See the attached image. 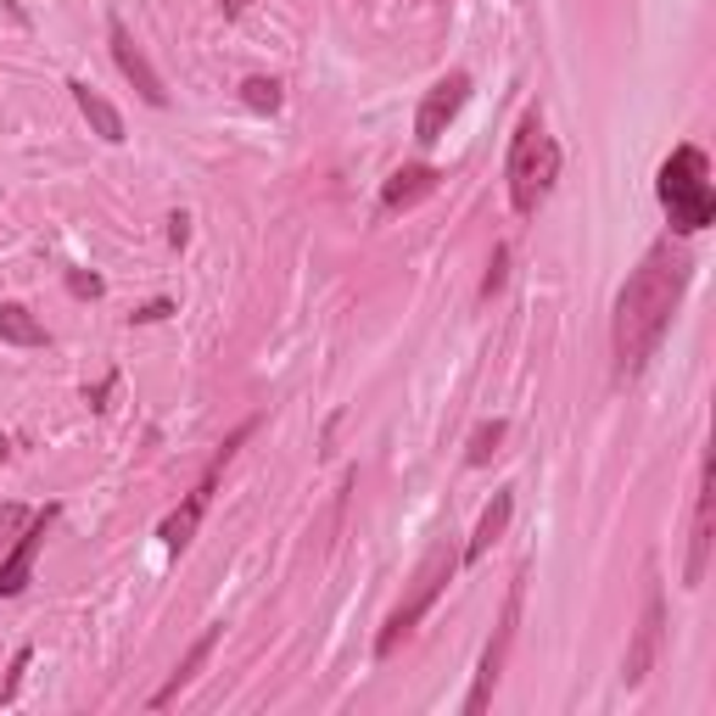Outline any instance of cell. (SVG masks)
<instances>
[{
    "mask_svg": "<svg viewBox=\"0 0 716 716\" xmlns=\"http://www.w3.org/2000/svg\"><path fill=\"white\" fill-rule=\"evenodd\" d=\"M23 672H29V650H18V661H12V677H7V688H0V699H18V683H23Z\"/></svg>",
    "mask_w": 716,
    "mask_h": 716,
    "instance_id": "obj_22",
    "label": "cell"
},
{
    "mask_svg": "<svg viewBox=\"0 0 716 716\" xmlns=\"http://www.w3.org/2000/svg\"><path fill=\"white\" fill-rule=\"evenodd\" d=\"M504 179H509V208H515L520 219H531L537 208L549 202V191H555V179H560V146H555V135L544 129V113H537V107L520 118V129H515V140H509Z\"/></svg>",
    "mask_w": 716,
    "mask_h": 716,
    "instance_id": "obj_2",
    "label": "cell"
},
{
    "mask_svg": "<svg viewBox=\"0 0 716 716\" xmlns=\"http://www.w3.org/2000/svg\"><path fill=\"white\" fill-rule=\"evenodd\" d=\"M436 186H442V173L431 168V162H403L387 186H381V213H409V208H420L425 197H436Z\"/></svg>",
    "mask_w": 716,
    "mask_h": 716,
    "instance_id": "obj_12",
    "label": "cell"
},
{
    "mask_svg": "<svg viewBox=\"0 0 716 716\" xmlns=\"http://www.w3.org/2000/svg\"><path fill=\"white\" fill-rule=\"evenodd\" d=\"M168 241H173V246H186V241H191V219H186V213H173V219H168Z\"/></svg>",
    "mask_w": 716,
    "mask_h": 716,
    "instance_id": "obj_23",
    "label": "cell"
},
{
    "mask_svg": "<svg viewBox=\"0 0 716 716\" xmlns=\"http://www.w3.org/2000/svg\"><path fill=\"white\" fill-rule=\"evenodd\" d=\"M520 604H526V566L509 577L504 610H498V621H493V639H487V650H482L476 688H471V699H465V710H471V716H482V710L493 705V688H498V677H504V661H509V644H515V626H520Z\"/></svg>",
    "mask_w": 716,
    "mask_h": 716,
    "instance_id": "obj_6",
    "label": "cell"
},
{
    "mask_svg": "<svg viewBox=\"0 0 716 716\" xmlns=\"http://www.w3.org/2000/svg\"><path fill=\"white\" fill-rule=\"evenodd\" d=\"M168 314H173V303H168V297H157V303H146V308H135L129 319H135V325H157V319H168Z\"/></svg>",
    "mask_w": 716,
    "mask_h": 716,
    "instance_id": "obj_21",
    "label": "cell"
},
{
    "mask_svg": "<svg viewBox=\"0 0 716 716\" xmlns=\"http://www.w3.org/2000/svg\"><path fill=\"white\" fill-rule=\"evenodd\" d=\"M107 45H113V62H118V73L135 84V96H140L146 107H168V90H162L157 67L146 62V51L135 45V34H129V23H124V18H107Z\"/></svg>",
    "mask_w": 716,
    "mask_h": 716,
    "instance_id": "obj_9",
    "label": "cell"
},
{
    "mask_svg": "<svg viewBox=\"0 0 716 716\" xmlns=\"http://www.w3.org/2000/svg\"><path fill=\"white\" fill-rule=\"evenodd\" d=\"M504 281H509V246H493V257H487V281H482V303L498 297Z\"/></svg>",
    "mask_w": 716,
    "mask_h": 716,
    "instance_id": "obj_19",
    "label": "cell"
},
{
    "mask_svg": "<svg viewBox=\"0 0 716 716\" xmlns=\"http://www.w3.org/2000/svg\"><path fill=\"white\" fill-rule=\"evenodd\" d=\"M0 341H12V347H51V330L23 303H0Z\"/></svg>",
    "mask_w": 716,
    "mask_h": 716,
    "instance_id": "obj_16",
    "label": "cell"
},
{
    "mask_svg": "<svg viewBox=\"0 0 716 716\" xmlns=\"http://www.w3.org/2000/svg\"><path fill=\"white\" fill-rule=\"evenodd\" d=\"M7 454H12V442H7V436H0V460H7Z\"/></svg>",
    "mask_w": 716,
    "mask_h": 716,
    "instance_id": "obj_27",
    "label": "cell"
},
{
    "mask_svg": "<svg viewBox=\"0 0 716 716\" xmlns=\"http://www.w3.org/2000/svg\"><path fill=\"white\" fill-rule=\"evenodd\" d=\"M67 292H73V297H102V275H84V268H67Z\"/></svg>",
    "mask_w": 716,
    "mask_h": 716,
    "instance_id": "obj_20",
    "label": "cell"
},
{
    "mask_svg": "<svg viewBox=\"0 0 716 716\" xmlns=\"http://www.w3.org/2000/svg\"><path fill=\"white\" fill-rule=\"evenodd\" d=\"M509 515H515V493L504 487V493H493V504L482 509V520H476V537H471V544L460 549V566H476L493 544H498V537H504V526H509Z\"/></svg>",
    "mask_w": 716,
    "mask_h": 716,
    "instance_id": "obj_15",
    "label": "cell"
},
{
    "mask_svg": "<svg viewBox=\"0 0 716 716\" xmlns=\"http://www.w3.org/2000/svg\"><path fill=\"white\" fill-rule=\"evenodd\" d=\"M688 275H694V257H688L683 235H661L639 257L633 275H626V286L615 297V314H610V352H615L621 381H633L661 352V341L672 330V314L688 292Z\"/></svg>",
    "mask_w": 716,
    "mask_h": 716,
    "instance_id": "obj_1",
    "label": "cell"
},
{
    "mask_svg": "<svg viewBox=\"0 0 716 716\" xmlns=\"http://www.w3.org/2000/svg\"><path fill=\"white\" fill-rule=\"evenodd\" d=\"M465 102H471V73H442L425 96H420V113H414V140L420 146H436L442 135H448V124H454L460 113H465Z\"/></svg>",
    "mask_w": 716,
    "mask_h": 716,
    "instance_id": "obj_8",
    "label": "cell"
},
{
    "mask_svg": "<svg viewBox=\"0 0 716 716\" xmlns=\"http://www.w3.org/2000/svg\"><path fill=\"white\" fill-rule=\"evenodd\" d=\"M252 431H257V414H252V420H241V425H235V431L224 436V448L213 454V465L202 471V482H197V487L186 493V504H179V509H173V515L162 520V531H157V537H162V549H168V555L191 549V537H197V526H202V515H208V504H213V487H219L224 465L235 460V448H241V442H246Z\"/></svg>",
    "mask_w": 716,
    "mask_h": 716,
    "instance_id": "obj_5",
    "label": "cell"
},
{
    "mask_svg": "<svg viewBox=\"0 0 716 716\" xmlns=\"http://www.w3.org/2000/svg\"><path fill=\"white\" fill-rule=\"evenodd\" d=\"M219 633H224V626H208V633H202V639H197V644L186 650V661H179V666L168 672V683H162V688L151 694V710H162V705H173V699H179V688H191V677H197V672L208 666V655L219 650Z\"/></svg>",
    "mask_w": 716,
    "mask_h": 716,
    "instance_id": "obj_14",
    "label": "cell"
},
{
    "mask_svg": "<svg viewBox=\"0 0 716 716\" xmlns=\"http://www.w3.org/2000/svg\"><path fill=\"white\" fill-rule=\"evenodd\" d=\"M661 644H666V593H661V577H655V566H650L644 610H639V626H633V644H626V655H621V683H626V688H639V683L655 672Z\"/></svg>",
    "mask_w": 716,
    "mask_h": 716,
    "instance_id": "obj_7",
    "label": "cell"
},
{
    "mask_svg": "<svg viewBox=\"0 0 716 716\" xmlns=\"http://www.w3.org/2000/svg\"><path fill=\"white\" fill-rule=\"evenodd\" d=\"M51 520H56V504H45L23 531H18V544H12V555L0 560V599H18L23 588H29V571H34V560H40V549H45V531H51Z\"/></svg>",
    "mask_w": 716,
    "mask_h": 716,
    "instance_id": "obj_10",
    "label": "cell"
},
{
    "mask_svg": "<svg viewBox=\"0 0 716 716\" xmlns=\"http://www.w3.org/2000/svg\"><path fill=\"white\" fill-rule=\"evenodd\" d=\"M241 102L252 107V113H281V102H286V90H281V78H246L241 84Z\"/></svg>",
    "mask_w": 716,
    "mask_h": 716,
    "instance_id": "obj_18",
    "label": "cell"
},
{
    "mask_svg": "<svg viewBox=\"0 0 716 716\" xmlns=\"http://www.w3.org/2000/svg\"><path fill=\"white\" fill-rule=\"evenodd\" d=\"M710 504H716V487H710V460L699 465V487H694V531H688V560H683V588H699L705 582V566H710Z\"/></svg>",
    "mask_w": 716,
    "mask_h": 716,
    "instance_id": "obj_11",
    "label": "cell"
},
{
    "mask_svg": "<svg viewBox=\"0 0 716 716\" xmlns=\"http://www.w3.org/2000/svg\"><path fill=\"white\" fill-rule=\"evenodd\" d=\"M18 520H23V509H12V504H7V509H0V531H12Z\"/></svg>",
    "mask_w": 716,
    "mask_h": 716,
    "instance_id": "obj_25",
    "label": "cell"
},
{
    "mask_svg": "<svg viewBox=\"0 0 716 716\" xmlns=\"http://www.w3.org/2000/svg\"><path fill=\"white\" fill-rule=\"evenodd\" d=\"M454 571H460V544H454V531H448V537H436V544L425 549V560L414 566V577H409L403 599H398V604H392V615L381 621V639H376V655H381V661L398 650V639H409L414 626L431 615V604L442 599V588H448V582H454Z\"/></svg>",
    "mask_w": 716,
    "mask_h": 716,
    "instance_id": "obj_4",
    "label": "cell"
},
{
    "mask_svg": "<svg viewBox=\"0 0 716 716\" xmlns=\"http://www.w3.org/2000/svg\"><path fill=\"white\" fill-rule=\"evenodd\" d=\"M655 197L672 219V235H699L716 219V186H710V157L699 146H677L661 173H655Z\"/></svg>",
    "mask_w": 716,
    "mask_h": 716,
    "instance_id": "obj_3",
    "label": "cell"
},
{
    "mask_svg": "<svg viewBox=\"0 0 716 716\" xmlns=\"http://www.w3.org/2000/svg\"><path fill=\"white\" fill-rule=\"evenodd\" d=\"M107 392H113V376H107L96 392H84V403H90V409H107Z\"/></svg>",
    "mask_w": 716,
    "mask_h": 716,
    "instance_id": "obj_24",
    "label": "cell"
},
{
    "mask_svg": "<svg viewBox=\"0 0 716 716\" xmlns=\"http://www.w3.org/2000/svg\"><path fill=\"white\" fill-rule=\"evenodd\" d=\"M67 90H73V102H78V113H84V124H90V129H96V135L107 140V146H118V140H124V113H118V107H113V102L102 96V90H96V84H84V78H73Z\"/></svg>",
    "mask_w": 716,
    "mask_h": 716,
    "instance_id": "obj_13",
    "label": "cell"
},
{
    "mask_svg": "<svg viewBox=\"0 0 716 716\" xmlns=\"http://www.w3.org/2000/svg\"><path fill=\"white\" fill-rule=\"evenodd\" d=\"M219 7H224V18H241V12L252 7V0H219Z\"/></svg>",
    "mask_w": 716,
    "mask_h": 716,
    "instance_id": "obj_26",
    "label": "cell"
},
{
    "mask_svg": "<svg viewBox=\"0 0 716 716\" xmlns=\"http://www.w3.org/2000/svg\"><path fill=\"white\" fill-rule=\"evenodd\" d=\"M504 420H482L476 431H471V442H465V465H487L493 454H498V442H504Z\"/></svg>",
    "mask_w": 716,
    "mask_h": 716,
    "instance_id": "obj_17",
    "label": "cell"
}]
</instances>
